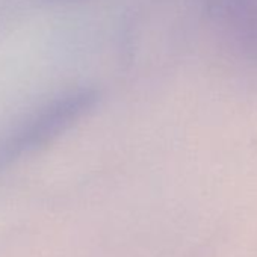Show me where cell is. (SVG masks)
Instances as JSON below:
<instances>
[{
	"instance_id": "6da1fadb",
	"label": "cell",
	"mask_w": 257,
	"mask_h": 257,
	"mask_svg": "<svg viewBox=\"0 0 257 257\" xmlns=\"http://www.w3.org/2000/svg\"><path fill=\"white\" fill-rule=\"evenodd\" d=\"M98 101L100 92L97 89L79 88L44 104L0 144V170L61 138L92 112Z\"/></svg>"
}]
</instances>
